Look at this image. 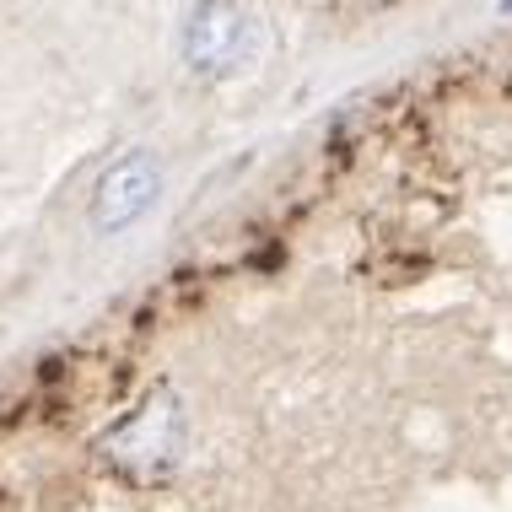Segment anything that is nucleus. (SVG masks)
<instances>
[{"instance_id": "1", "label": "nucleus", "mask_w": 512, "mask_h": 512, "mask_svg": "<svg viewBox=\"0 0 512 512\" xmlns=\"http://www.w3.org/2000/svg\"><path fill=\"white\" fill-rule=\"evenodd\" d=\"M254 11L248 0H195L178 27V60L195 81H227L254 60Z\"/></svg>"}, {"instance_id": "2", "label": "nucleus", "mask_w": 512, "mask_h": 512, "mask_svg": "<svg viewBox=\"0 0 512 512\" xmlns=\"http://www.w3.org/2000/svg\"><path fill=\"white\" fill-rule=\"evenodd\" d=\"M162 200V157L151 146H130L98 173L87 195V227L98 238H119V232L141 227Z\"/></svg>"}]
</instances>
